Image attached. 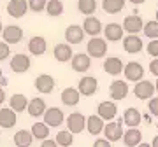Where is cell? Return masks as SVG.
Returning a JSON list of instances; mask_svg holds the SVG:
<instances>
[{"instance_id":"35","label":"cell","mask_w":158,"mask_h":147,"mask_svg":"<svg viewBox=\"0 0 158 147\" xmlns=\"http://www.w3.org/2000/svg\"><path fill=\"white\" fill-rule=\"evenodd\" d=\"M56 144L58 145H62V147H69V145H72V131H69V130H63V131H58L56 133Z\"/></svg>"},{"instance_id":"10","label":"cell","mask_w":158,"mask_h":147,"mask_svg":"<svg viewBox=\"0 0 158 147\" xmlns=\"http://www.w3.org/2000/svg\"><path fill=\"white\" fill-rule=\"evenodd\" d=\"M97 88H98V81L95 79V77H91V75H85L83 79L79 81V86L77 89L79 93L83 96H91L97 93Z\"/></svg>"},{"instance_id":"22","label":"cell","mask_w":158,"mask_h":147,"mask_svg":"<svg viewBox=\"0 0 158 147\" xmlns=\"http://www.w3.org/2000/svg\"><path fill=\"white\" fill-rule=\"evenodd\" d=\"M125 68V63L116 56H109L104 60V70L109 74V75H119L123 72Z\"/></svg>"},{"instance_id":"12","label":"cell","mask_w":158,"mask_h":147,"mask_svg":"<svg viewBox=\"0 0 158 147\" xmlns=\"http://www.w3.org/2000/svg\"><path fill=\"white\" fill-rule=\"evenodd\" d=\"M90 63H91V56L88 53H77V54H72L70 58V65H72V70L76 72H86L90 68Z\"/></svg>"},{"instance_id":"48","label":"cell","mask_w":158,"mask_h":147,"mask_svg":"<svg viewBox=\"0 0 158 147\" xmlns=\"http://www.w3.org/2000/svg\"><path fill=\"white\" fill-rule=\"evenodd\" d=\"M142 119H146L148 123H151V116H149V114H144V116H142Z\"/></svg>"},{"instance_id":"47","label":"cell","mask_w":158,"mask_h":147,"mask_svg":"<svg viewBox=\"0 0 158 147\" xmlns=\"http://www.w3.org/2000/svg\"><path fill=\"white\" fill-rule=\"evenodd\" d=\"M151 145H153V147H158V135L155 137V138H153V142H151Z\"/></svg>"},{"instance_id":"14","label":"cell","mask_w":158,"mask_h":147,"mask_svg":"<svg viewBox=\"0 0 158 147\" xmlns=\"http://www.w3.org/2000/svg\"><path fill=\"white\" fill-rule=\"evenodd\" d=\"M142 26H144V21H142V18L137 16V14L127 16L123 19V30L128 32V34H139V32H142Z\"/></svg>"},{"instance_id":"38","label":"cell","mask_w":158,"mask_h":147,"mask_svg":"<svg viewBox=\"0 0 158 147\" xmlns=\"http://www.w3.org/2000/svg\"><path fill=\"white\" fill-rule=\"evenodd\" d=\"M9 54H11L9 44H7L6 40H4V42H0V62H4V60H7V58H9Z\"/></svg>"},{"instance_id":"41","label":"cell","mask_w":158,"mask_h":147,"mask_svg":"<svg viewBox=\"0 0 158 147\" xmlns=\"http://www.w3.org/2000/svg\"><path fill=\"white\" fill-rule=\"evenodd\" d=\"M149 72H151L153 75H156V77H158V58H155V60L149 63Z\"/></svg>"},{"instance_id":"7","label":"cell","mask_w":158,"mask_h":147,"mask_svg":"<svg viewBox=\"0 0 158 147\" xmlns=\"http://www.w3.org/2000/svg\"><path fill=\"white\" fill-rule=\"evenodd\" d=\"M109 95H111V98H113L114 102H119V100H123V98H127V95H128V84L125 82V81H113L111 82V86H109Z\"/></svg>"},{"instance_id":"34","label":"cell","mask_w":158,"mask_h":147,"mask_svg":"<svg viewBox=\"0 0 158 147\" xmlns=\"http://www.w3.org/2000/svg\"><path fill=\"white\" fill-rule=\"evenodd\" d=\"M46 12H48L49 16H53V18L60 16V14L63 12V4H62V0H49V2L46 4Z\"/></svg>"},{"instance_id":"40","label":"cell","mask_w":158,"mask_h":147,"mask_svg":"<svg viewBox=\"0 0 158 147\" xmlns=\"http://www.w3.org/2000/svg\"><path fill=\"white\" fill-rule=\"evenodd\" d=\"M148 109L153 116H158V96L155 98H149V103H148Z\"/></svg>"},{"instance_id":"46","label":"cell","mask_w":158,"mask_h":147,"mask_svg":"<svg viewBox=\"0 0 158 147\" xmlns=\"http://www.w3.org/2000/svg\"><path fill=\"white\" fill-rule=\"evenodd\" d=\"M130 2H132L134 6H141V4H144V2H146V0H130Z\"/></svg>"},{"instance_id":"2","label":"cell","mask_w":158,"mask_h":147,"mask_svg":"<svg viewBox=\"0 0 158 147\" xmlns=\"http://www.w3.org/2000/svg\"><path fill=\"white\" fill-rule=\"evenodd\" d=\"M123 74H125V77H127V81L137 82V81H141L144 77V67L139 62H128L123 68Z\"/></svg>"},{"instance_id":"28","label":"cell","mask_w":158,"mask_h":147,"mask_svg":"<svg viewBox=\"0 0 158 147\" xmlns=\"http://www.w3.org/2000/svg\"><path fill=\"white\" fill-rule=\"evenodd\" d=\"M141 121H142V114L139 112L137 109L128 107L127 110H125V114H123V123L128 126V128L139 126V125H141Z\"/></svg>"},{"instance_id":"29","label":"cell","mask_w":158,"mask_h":147,"mask_svg":"<svg viewBox=\"0 0 158 147\" xmlns=\"http://www.w3.org/2000/svg\"><path fill=\"white\" fill-rule=\"evenodd\" d=\"M14 144H16L18 147H28L32 145V142H34V135H32V131L28 130H19L14 133Z\"/></svg>"},{"instance_id":"44","label":"cell","mask_w":158,"mask_h":147,"mask_svg":"<svg viewBox=\"0 0 158 147\" xmlns=\"http://www.w3.org/2000/svg\"><path fill=\"white\" fill-rule=\"evenodd\" d=\"M6 102V91H4V86H0V105Z\"/></svg>"},{"instance_id":"11","label":"cell","mask_w":158,"mask_h":147,"mask_svg":"<svg viewBox=\"0 0 158 147\" xmlns=\"http://www.w3.org/2000/svg\"><path fill=\"white\" fill-rule=\"evenodd\" d=\"M2 37H4V40H6L9 46L18 44V42L23 39V30L19 28L18 25H9V26H4Z\"/></svg>"},{"instance_id":"24","label":"cell","mask_w":158,"mask_h":147,"mask_svg":"<svg viewBox=\"0 0 158 147\" xmlns=\"http://www.w3.org/2000/svg\"><path fill=\"white\" fill-rule=\"evenodd\" d=\"M104 119L97 114V116H90V117H86V130L90 135H100L102 131H104Z\"/></svg>"},{"instance_id":"43","label":"cell","mask_w":158,"mask_h":147,"mask_svg":"<svg viewBox=\"0 0 158 147\" xmlns=\"http://www.w3.org/2000/svg\"><path fill=\"white\" fill-rule=\"evenodd\" d=\"M40 145L42 147H55V145H58V144H56V140H48V138H44Z\"/></svg>"},{"instance_id":"4","label":"cell","mask_w":158,"mask_h":147,"mask_svg":"<svg viewBox=\"0 0 158 147\" xmlns=\"http://www.w3.org/2000/svg\"><path fill=\"white\" fill-rule=\"evenodd\" d=\"M104 135L111 144L113 142H118L121 137H123V126H121V121H107V125L104 126Z\"/></svg>"},{"instance_id":"15","label":"cell","mask_w":158,"mask_h":147,"mask_svg":"<svg viewBox=\"0 0 158 147\" xmlns=\"http://www.w3.org/2000/svg\"><path fill=\"white\" fill-rule=\"evenodd\" d=\"M97 112L104 121H113L118 114V107H116L114 102H100L98 107H97Z\"/></svg>"},{"instance_id":"21","label":"cell","mask_w":158,"mask_h":147,"mask_svg":"<svg viewBox=\"0 0 158 147\" xmlns=\"http://www.w3.org/2000/svg\"><path fill=\"white\" fill-rule=\"evenodd\" d=\"M72 47H70V44H56L55 46V49H53V56H55V60L60 63H65V62H70V58H72Z\"/></svg>"},{"instance_id":"20","label":"cell","mask_w":158,"mask_h":147,"mask_svg":"<svg viewBox=\"0 0 158 147\" xmlns=\"http://www.w3.org/2000/svg\"><path fill=\"white\" fill-rule=\"evenodd\" d=\"M48 49V42H46L44 37H40V35H35L32 37L28 42V51L30 54H34V56H42Z\"/></svg>"},{"instance_id":"31","label":"cell","mask_w":158,"mask_h":147,"mask_svg":"<svg viewBox=\"0 0 158 147\" xmlns=\"http://www.w3.org/2000/svg\"><path fill=\"white\" fill-rule=\"evenodd\" d=\"M125 7V0H102V9L107 14H118Z\"/></svg>"},{"instance_id":"8","label":"cell","mask_w":158,"mask_h":147,"mask_svg":"<svg viewBox=\"0 0 158 147\" xmlns=\"http://www.w3.org/2000/svg\"><path fill=\"white\" fill-rule=\"evenodd\" d=\"M28 11V0H9L7 4V14L12 18H23Z\"/></svg>"},{"instance_id":"27","label":"cell","mask_w":158,"mask_h":147,"mask_svg":"<svg viewBox=\"0 0 158 147\" xmlns=\"http://www.w3.org/2000/svg\"><path fill=\"white\" fill-rule=\"evenodd\" d=\"M60 96H62V103H63V105H67V107H74V105H77V103H79L81 93H79V89H76V88H65Z\"/></svg>"},{"instance_id":"53","label":"cell","mask_w":158,"mask_h":147,"mask_svg":"<svg viewBox=\"0 0 158 147\" xmlns=\"http://www.w3.org/2000/svg\"><path fill=\"white\" fill-rule=\"evenodd\" d=\"M156 128H158V123H156Z\"/></svg>"},{"instance_id":"52","label":"cell","mask_w":158,"mask_h":147,"mask_svg":"<svg viewBox=\"0 0 158 147\" xmlns=\"http://www.w3.org/2000/svg\"><path fill=\"white\" fill-rule=\"evenodd\" d=\"M0 135H2V128H0Z\"/></svg>"},{"instance_id":"23","label":"cell","mask_w":158,"mask_h":147,"mask_svg":"<svg viewBox=\"0 0 158 147\" xmlns=\"http://www.w3.org/2000/svg\"><path fill=\"white\" fill-rule=\"evenodd\" d=\"M123 49L130 54H135L142 49V40L137 37V34H128V37L123 39Z\"/></svg>"},{"instance_id":"30","label":"cell","mask_w":158,"mask_h":147,"mask_svg":"<svg viewBox=\"0 0 158 147\" xmlns=\"http://www.w3.org/2000/svg\"><path fill=\"white\" fill-rule=\"evenodd\" d=\"M27 105H28V100H27V96H25V95L16 93V95H12L11 98H9V107L14 109L16 112H23V110H27Z\"/></svg>"},{"instance_id":"1","label":"cell","mask_w":158,"mask_h":147,"mask_svg":"<svg viewBox=\"0 0 158 147\" xmlns=\"http://www.w3.org/2000/svg\"><path fill=\"white\" fill-rule=\"evenodd\" d=\"M86 51H88V54H90L91 58H104L106 53H107V42L104 39H100L98 35H95V37H91V40L88 42Z\"/></svg>"},{"instance_id":"6","label":"cell","mask_w":158,"mask_h":147,"mask_svg":"<svg viewBox=\"0 0 158 147\" xmlns=\"http://www.w3.org/2000/svg\"><path fill=\"white\" fill-rule=\"evenodd\" d=\"M153 93H155V84L153 82H149V81H137L135 88H134V95L139 98V100H149L153 96Z\"/></svg>"},{"instance_id":"25","label":"cell","mask_w":158,"mask_h":147,"mask_svg":"<svg viewBox=\"0 0 158 147\" xmlns=\"http://www.w3.org/2000/svg\"><path fill=\"white\" fill-rule=\"evenodd\" d=\"M46 102L40 98V96H35V98H32L28 102V105H27V110H28V114L32 116V117H40L42 114L46 112Z\"/></svg>"},{"instance_id":"32","label":"cell","mask_w":158,"mask_h":147,"mask_svg":"<svg viewBox=\"0 0 158 147\" xmlns=\"http://www.w3.org/2000/svg\"><path fill=\"white\" fill-rule=\"evenodd\" d=\"M32 135H34V138H37V140H44V138H48V135H49V126L46 125V123H35V125H32Z\"/></svg>"},{"instance_id":"19","label":"cell","mask_w":158,"mask_h":147,"mask_svg":"<svg viewBox=\"0 0 158 147\" xmlns=\"http://www.w3.org/2000/svg\"><path fill=\"white\" fill-rule=\"evenodd\" d=\"M123 34L125 30L119 23H109L107 26L104 28V35H106V40H111V42H118V40H123Z\"/></svg>"},{"instance_id":"39","label":"cell","mask_w":158,"mask_h":147,"mask_svg":"<svg viewBox=\"0 0 158 147\" xmlns=\"http://www.w3.org/2000/svg\"><path fill=\"white\" fill-rule=\"evenodd\" d=\"M148 54L153 58H158V40H151L149 44H148Z\"/></svg>"},{"instance_id":"42","label":"cell","mask_w":158,"mask_h":147,"mask_svg":"<svg viewBox=\"0 0 158 147\" xmlns=\"http://www.w3.org/2000/svg\"><path fill=\"white\" fill-rule=\"evenodd\" d=\"M93 145H95V147H109V145H111V142H109L107 138H98V140H95Z\"/></svg>"},{"instance_id":"36","label":"cell","mask_w":158,"mask_h":147,"mask_svg":"<svg viewBox=\"0 0 158 147\" xmlns=\"http://www.w3.org/2000/svg\"><path fill=\"white\" fill-rule=\"evenodd\" d=\"M142 32L146 35L148 39H158V21H148L144 23V26H142Z\"/></svg>"},{"instance_id":"18","label":"cell","mask_w":158,"mask_h":147,"mask_svg":"<svg viewBox=\"0 0 158 147\" xmlns=\"http://www.w3.org/2000/svg\"><path fill=\"white\" fill-rule=\"evenodd\" d=\"M11 70L16 74H23L30 70V58L27 54H14L11 60Z\"/></svg>"},{"instance_id":"9","label":"cell","mask_w":158,"mask_h":147,"mask_svg":"<svg viewBox=\"0 0 158 147\" xmlns=\"http://www.w3.org/2000/svg\"><path fill=\"white\" fill-rule=\"evenodd\" d=\"M86 128V117L81 112H72L67 117V130L72 133H81Z\"/></svg>"},{"instance_id":"26","label":"cell","mask_w":158,"mask_h":147,"mask_svg":"<svg viewBox=\"0 0 158 147\" xmlns=\"http://www.w3.org/2000/svg\"><path fill=\"white\" fill-rule=\"evenodd\" d=\"M141 138H142V133L141 130L134 126V128H130V130L123 131V144L127 147H135L141 144Z\"/></svg>"},{"instance_id":"17","label":"cell","mask_w":158,"mask_h":147,"mask_svg":"<svg viewBox=\"0 0 158 147\" xmlns=\"http://www.w3.org/2000/svg\"><path fill=\"white\" fill-rule=\"evenodd\" d=\"M83 30H85V34L91 35V37H95V35H98L100 32H104V28H102V23L98 18L95 16H86V19L83 21Z\"/></svg>"},{"instance_id":"33","label":"cell","mask_w":158,"mask_h":147,"mask_svg":"<svg viewBox=\"0 0 158 147\" xmlns=\"http://www.w3.org/2000/svg\"><path fill=\"white\" fill-rule=\"evenodd\" d=\"M77 9L81 14H85V16H90L93 14L97 9V0H79L77 2Z\"/></svg>"},{"instance_id":"13","label":"cell","mask_w":158,"mask_h":147,"mask_svg":"<svg viewBox=\"0 0 158 147\" xmlns=\"http://www.w3.org/2000/svg\"><path fill=\"white\" fill-rule=\"evenodd\" d=\"M16 110L14 109H0V128H14L18 123V116H16Z\"/></svg>"},{"instance_id":"3","label":"cell","mask_w":158,"mask_h":147,"mask_svg":"<svg viewBox=\"0 0 158 147\" xmlns=\"http://www.w3.org/2000/svg\"><path fill=\"white\" fill-rule=\"evenodd\" d=\"M42 117H44V123L49 128H56L63 123V119H65V114L63 110H60L58 107H51V109H46V112L42 114Z\"/></svg>"},{"instance_id":"16","label":"cell","mask_w":158,"mask_h":147,"mask_svg":"<svg viewBox=\"0 0 158 147\" xmlns=\"http://www.w3.org/2000/svg\"><path fill=\"white\" fill-rule=\"evenodd\" d=\"M83 39H85V30H83V26H79V25H70V26H67V30H65V40L70 46L81 44Z\"/></svg>"},{"instance_id":"45","label":"cell","mask_w":158,"mask_h":147,"mask_svg":"<svg viewBox=\"0 0 158 147\" xmlns=\"http://www.w3.org/2000/svg\"><path fill=\"white\" fill-rule=\"evenodd\" d=\"M0 86H7V79H6V75L2 74V68H0Z\"/></svg>"},{"instance_id":"37","label":"cell","mask_w":158,"mask_h":147,"mask_svg":"<svg viewBox=\"0 0 158 147\" xmlns=\"http://www.w3.org/2000/svg\"><path fill=\"white\" fill-rule=\"evenodd\" d=\"M48 0H28V9H32L34 12H40L46 9Z\"/></svg>"},{"instance_id":"51","label":"cell","mask_w":158,"mask_h":147,"mask_svg":"<svg viewBox=\"0 0 158 147\" xmlns=\"http://www.w3.org/2000/svg\"><path fill=\"white\" fill-rule=\"evenodd\" d=\"M156 21H158V9H156Z\"/></svg>"},{"instance_id":"50","label":"cell","mask_w":158,"mask_h":147,"mask_svg":"<svg viewBox=\"0 0 158 147\" xmlns=\"http://www.w3.org/2000/svg\"><path fill=\"white\" fill-rule=\"evenodd\" d=\"M2 30H4V25H2V21H0V34H2Z\"/></svg>"},{"instance_id":"49","label":"cell","mask_w":158,"mask_h":147,"mask_svg":"<svg viewBox=\"0 0 158 147\" xmlns=\"http://www.w3.org/2000/svg\"><path fill=\"white\" fill-rule=\"evenodd\" d=\"M155 91L158 93V79H156V82H155Z\"/></svg>"},{"instance_id":"5","label":"cell","mask_w":158,"mask_h":147,"mask_svg":"<svg viewBox=\"0 0 158 147\" xmlns=\"http://www.w3.org/2000/svg\"><path fill=\"white\" fill-rule=\"evenodd\" d=\"M34 86H35V89L39 91V93L48 95V93H51V91L55 89V79H53V75L40 74V75H37V77H35Z\"/></svg>"}]
</instances>
